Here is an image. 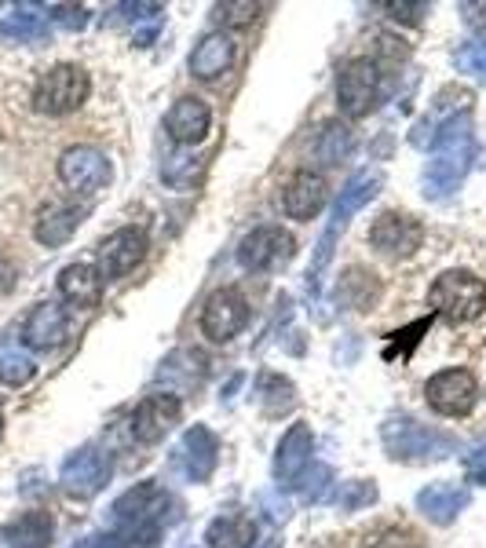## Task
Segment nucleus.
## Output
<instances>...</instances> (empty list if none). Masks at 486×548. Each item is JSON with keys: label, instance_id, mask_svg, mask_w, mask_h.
<instances>
[{"label": "nucleus", "instance_id": "1", "mask_svg": "<svg viewBox=\"0 0 486 548\" xmlns=\"http://www.w3.org/2000/svg\"><path fill=\"white\" fill-rule=\"evenodd\" d=\"M476 143H472V117H450L432 139V161L424 169V194L446 198L450 190L461 187L468 165H472Z\"/></svg>", "mask_w": 486, "mask_h": 548}, {"label": "nucleus", "instance_id": "2", "mask_svg": "<svg viewBox=\"0 0 486 548\" xmlns=\"http://www.w3.org/2000/svg\"><path fill=\"white\" fill-rule=\"evenodd\" d=\"M428 304L450 326H468L486 311V282L472 271H446L435 278Z\"/></svg>", "mask_w": 486, "mask_h": 548}, {"label": "nucleus", "instance_id": "3", "mask_svg": "<svg viewBox=\"0 0 486 548\" xmlns=\"http://www.w3.org/2000/svg\"><path fill=\"white\" fill-rule=\"evenodd\" d=\"M381 435L384 450L395 461H439V457L454 454L457 446L446 432H435V428L410 421V417H391Z\"/></svg>", "mask_w": 486, "mask_h": 548}, {"label": "nucleus", "instance_id": "4", "mask_svg": "<svg viewBox=\"0 0 486 548\" xmlns=\"http://www.w3.org/2000/svg\"><path fill=\"white\" fill-rule=\"evenodd\" d=\"M384 176L377 169H362L355 172L348 183H344V190H340V201H337V209H333V220H329V227L322 231V238H318V256H315V267H311V282H315L318 274H322V267L329 264V256H333V242H337V234L348 227V220L355 216V212L366 205V201L381 190Z\"/></svg>", "mask_w": 486, "mask_h": 548}, {"label": "nucleus", "instance_id": "5", "mask_svg": "<svg viewBox=\"0 0 486 548\" xmlns=\"http://www.w3.org/2000/svg\"><path fill=\"white\" fill-rule=\"evenodd\" d=\"M88 92H92V81H88L85 70L74 63H59L41 74V81L33 88V106L48 117H63L74 114L88 99Z\"/></svg>", "mask_w": 486, "mask_h": 548}, {"label": "nucleus", "instance_id": "6", "mask_svg": "<svg viewBox=\"0 0 486 548\" xmlns=\"http://www.w3.org/2000/svg\"><path fill=\"white\" fill-rule=\"evenodd\" d=\"M381 74L373 59H348L337 77V103L348 117H366L377 106Z\"/></svg>", "mask_w": 486, "mask_h": 548}, {"label": "nucleus", "instance_id": "7", "mask_svg": "<svg viewBox=\"0 0 486 548\" xmlns=\"http://www.w3.org/2000/svg\"><path fill=\"white\" fill-rule=\"evenodd\" d=\"M428 406L443 417H468L476 410V399H479V384L468 369H443L428 380Z\"/></svg>", "mask_w": 486, "mask_h": 548}, {"label": "nucleus", "instance_id": "8", "mask_svg": "<svg viewBox=\"0 0 486 548\" xmlns=\"http://www.w3.org/2000/svg\"><path fill=\"white\" fill-rule=\"evenodd\" d=\"M110 176H114L110 158L99 147H85L81 143V147L63 150V158H59V180L74 194H99L110 183Z\"/></svg>", "mask_w": 486, "mask_h": 548}, {"label": "nucleus", "instance_id": "9", "mask_svg": "<svg viewBox=\"0 0 486 548\" xmlns=\"http://www.w3.org/2000/svg\"><path fill=\"white\" fill-rule=\"evenodd\" d=\"M293 253L296 242L289 231H282V227H256L238 245V264L245 271H275V267H286L293 260Z\"/></svg>", "mask_w": 486, "mask_h": 548}, {"label": "nucleus", "instance_id": "10", "mask_svg": "<svg viewBox=\"0 0 486 548\" xmlns=\"http://www.w3.org/2000/svg\"><path fill=\"white\" fill-rule=\"evenodd\" d=\"M249 322V304L238 289H220L212 293L201 307V333L216 344H227L231 337H238Z\"/></svg>", "mask_w": 486, "mask_h": 548}, {"label": "nucleus", "instance_id": "11", "mask_svg": "<svg viewBox=\"0 0 486 548\" xmlns=\"http://www.w3.org/2000/svg\"><path fill=\"white\" fill-rule=\"evenodd\" d=\"M370 245L384 256H413L424 245V227L410 212H381L370 227Z\"/></svg>", "mask_w": 486, "mask_h": 548}, {"label": "nucleus", "instance_id": "12", "mask_svg": "<svg viewBox=\"0 0 486 548\" xmlns=\"http://www.w3.org/2000/svg\"><path fill=\"white\" fill-rule=\"evenodd\" d=\"M147 256V231L143 227H121L99 245V274L106 282L125 278L128 271H136V264H143Z\"/></svg>", "mask_w": 486, "mask_h": 548}, {"label": "nucleus", "instance_id": "13", "mask_svg": "<svg viewBox=\"0 0 486 548\" xmlns=\"http://www.w3.org/2000/svg\"><path fill=\"white\" fill-rule=\"evenodd\" d=\"M183 417V402L169 391H158V395H147L139 402L136 413H132V435L139 443H158L180 424Z\"/></svg>", "mask_w": 486, "mask_h": 548}, {"label": "nucleus", "instance_id": "14", "mask_svg": "<svg viewBox=\"0 0 486 548\" xmlns=\"http://www.w3.org/2000/svg\"><path fill=\"white\" fill-rule=\"evenodd\" d=\"M106 475H110V461H106V454H99L96 446H81L77 454L66 457L63 464V490L74 497H92L103 490Z\"/></svg>", "mask_w": 486, "mask_h": 548}, {"label": "nucleus", "instance_id": "15", "mask_svg": "<svg viewBox=\"0 0 486 548\" xmlns=\"http://www.w3.org/2000/svg\"><path fill=\"white\" fill-rule=\"evenodd\" d=\"M66 329H70V318L63 307L55 300H44L22 322V344L33 351H55L66 340Z\"/></svg>", "mask_w": 486, "mask_h": 548}, {"label": "nucleus", "instance_id": "16", "mask_svg": "<svg viewBox=\"0 0 486 548\" xmlns=\"http://www.w3.org/2000/svg\"><path fill=\"white\" fill-rule=\"evenodd\" d=\"M311 454H315V435H311V424H304V421L289 424V432L282 435V443H278V457H275L278 483L293 486L296 479L307 472Z\"/></svg>", "mask_w": 486, "mask_h": 548}, {"label": "nucleus", "instance_id": "17", "mask_svg": "<svg viewBox=\"0 0 486 548\" xmlns=\"http://www.w3.org/2000/svg\"><path fill=\"white\" fill-rule=\"evenodd\" d=\"M209 125H212V114L198 95H183V99H176L169 117H165V132H169V139L172 143H180V147L201 143V139L209 136Z\"/></svg>", "mask_w": 486, "mask_h": 548}, {"label": "nucleus", "instance_id": "18", "mask_svg": "<svg viewBox=\"0 0 486 548\" xmlns=\"http://www.w3.org/2000/svg\"><path fill=\"white\" fill-rule=\"evenodd\" d=\"M326 180L311 169H300L282 190V205H286L289 220H315L322 205H326Z\"/></svg>", "mask_w": 486, "mask_h": 548}, {"label": "nucleus", "instance_id": "19", "mask_svg": "<svg viewBox=\"0 0 486 548\" xmlns=\"http://www.w3.org/2000/svg\"><path fill=\"white\" fill-rule=\"evenodd\" d=\"M81 223H85V209H81V205H74V201H52V205H44V209L37 212L33 234H37L41 245L55 249V245L70 242Z\"/></svg>", "mask_w": 486, "mask_h": 548}, {"label": "nucleus", "instance_id": "20", "mask_svg": "<svg viewBox=\"0 0 486 548\" xmlns=\"http://www.w3.org/2000/svg\"><path fill=\"white\" fill-rule=\"evenodd\" d=\"M234 63V41L227 33H205L191 55V74L198 81H216L231 70Z\"/></svg>", "mask_w": 486, "mask_h": 548}, {"label": "nucleus", "instance_id": "21", "mask_svg": "<svg viewBox=\"0 0 486 548\" xmlns=\"http://www.w3.org/2000/svg\"><path fill=\"white\" fill-rule=\"evenodd\" d=\"M59 293L66 304L74 307H96L103 296V274L92 264H70L59 271Z\"/></svg>", "mask_w": 486, "mask_h": 548}, {"label": "nucleus", "instance_id": "22", "mask_svg": "<svg viewBox=\"0 0 486 548\" xmlns=\"http://www.w3.org/2000/svg\"><path fill=\"white\" fill-rule=\"evenodd\" d=\"M183 461H187V475H191L194 483H205L216 468V454H220V443H216V435L205 428V424H194L191 432L183 435V446H180Z\"/></svg>", "mask_w": 486, "mask_h": 548}, {"label": "nucleus", "instance_id": "23", "mask_svg": "<svg viewBox=\"0 0 486 548\" xmlns=\"http://www.w3.org/2000/svg\"><path fill=\"white\" fill-rule=\"evenodd\" d=\"M465 505H468V490H461V486L454 483H432L428 490L417 494V508H421L432 523H439V527L454 523Z\"/></svg>", "mask_w": 486, "mask_h": 548}, {"label": "nucleus", "instance_id": "24", "mask_svg": "<svg viewBox=\"0 0 486 548\" xmlns=\"http://www.w3.org/2000/svg\"><path fill=\"white\" fill-rule=\"evenodd\" d=\"M205 541H209V548H253L256 527L249 516H220L209 523Z\"/></svg>", "mask_w": 486, "mask_h": 548}, {"label": "nucleus", "instance_id": "25", "mask_svg": "<svg viewBox=\"0 0 486 548\" xmlns=\"http://www.w3.org/2000/svg\"><path fill=\"white\" fill-rule=\"evenodd\" d=\"M33 373H37V362L30 359V351L15 337H0V384L22 388L33 380Z\"/></svg>", "mask_w": 486, "mask_h": 548}, {"label": "nucleus", "instance_id": "26", "mask_svg": "<svg viewBox=\"0 0 486 548\" xmlns=\"http://www.w3.org/2000/svg\"><path fill=\"white\" fill-rule=\"evenodd\" d=\"M11 548H48L52 545V516L44 512H26L8 527Z\"/></svg>", "mask_w": 486, "mask_h": 548}, {"label": "nucleus", "instance_id": "27", "mask_svg": "<svg viewBox=\"0 0 486 548\" xmlns=\"http://www.w3.org/2000/svg\"><path fill=\"white\" fill-rule=\"evenodd\" d=\"M337 296L340 304L351 307V311H362V307H370L377 300V282H373V274H366L362 267H351L337 285Z\"/></svg>", "mask_w": 486, "mask_h": 548}, {"label": "nucleus", "instance_id": "28", "mask_svg": "<svg viewBox=\"0 0 486 548\" xmlns=\"http://www.w3.org/2000/svg\"><path fill=\"white\" fill-rule=\"evenodd\" d=\"M260 402H264L267 413H282L296 402V391H293V384H289L286 377L267 373V377L260 380Z\"/></svg>", "mask_w": 486, "mask_h": 548}, {"label": "nucleus", "instance_id": "29", "mask_svg": "<svg viewBox=\"0 0 486 548\" xmlns=\"http://www.w3.org/2000/svg\"><path fill=\"white\" fill-rule=\"evenodd\" d=\"M0 33L4 37H15V41H44V33H48V26H44L41 15H11L8 22H0Z\"/></svg>", "mask_w": 486, "mask_h": 548}, {"label": "nucleus", "instance_id": "30", "mask_svg": "<svg viewBox=\"0 0 486 548\" xmlns=\"http://www.w3.org/2000/svg\"><path fill=\"white\" fill-rule=\"evenodd\" d=\"M377 501V486L373 483H362V479H355V483H344L337 490V505L340 512H355V508H366Z\"/></svg>", "mask_w": 486, "mask_h": 548}, {"label": "nucleus", "instance_id": "31", "mask_svg": "<svg viewBox=\"0 0 486 548\" xmlns=\"http://www.w3.org/2000/svg\"><path fill=\"white\" fill-rule=\"evenodd\" d=\"M457 66H461L465 74H472V77H479V81H486V41L465 44V48L457 52Z\"/></svg>", "mask_w": 486, "mask_h": 548}, {"label": "nucleus", "instance_id": "32", "mask_svg": "<svg viewBox=\"0 0 486 548\" xmlns=\"http://www.w3.org/2000/svg\"><path fill=\"white\" fill-rule=\"evenodd\" d=\"M348 147H351L348 128H340V136H337V128H329V147H322V158H326V165L340 161V154H348Z\"/></svg>", "mask_w": 486, "mask_h": 548}, {"label": "nucleus", "instance_id": "33", "mask_svg": "<svg viewBox=\"0 0 486 548\" xmlns=\"http://www.w3.org/2000/svg\"><path fill=\"white\" fill-rule=\"evenodd\" d=\"M55 22H63V26H70V30H81V26L88 22V11L66 4V8H55Z\"/></svg>", "mask_w": 486, "mask_h": 548}, {"label": "nucleus", "instance_id": "34", "mask_svg": "<svg viewBox=\"0 0 486 548\" xmlns=\"http://www.w3.org/2000/svg\"><path fill=\"white\" fill-rule=\"evenodd\" d=\"M388 11H395V19L417 22L421 15H428V4H388Z\"/></svg>", "mask_w": 486, "mask_h": 548}, {"label": "nucleus", "instance_id": "35", "mask_svg": "<svg viewBox=\"0 0 486 548\" xmlns=\"http://www.w3.org/2000/svg\"><path fill=\"white\" fill-rule=\"evenodd\" d=\"M326 486H329V468H315V486H304V497L307 501H322Z\"/></svg>", "mask_w": 486, "mask_h": 548}, {"label": "nucleus", "instance_id": "36", "mask_svg": "<svg viewBox=\"0 0 486 548\" xmlns=\"http://www.w3.org/2000/svg\"><path fill=\"white\" fill-rule=\"evenodd\" d=\"M468 479L486 486V450H479V454L468 457Z\"/></svg>", "mask_w": 486, "mask_h": 548}, {"label": "nucleus", "instance_id": "37", "mask_svg": "<svg viewBox=\"0 0 486 548\" xmlns=\"http://www.w3.org/2000/svg\"><path fill=\"white\" fill-rule=\"evenodd\" d=\"M461 11H472L468 26H486V4H461Z\"/></svg>", "mask_w": 486, "mask_h": 548}, {"label": "nucleus", "instance_id": "38", "mask_svg": "<svg viewBox=\"0 0 486 548\" xmlns=\"http://www.w3.org/2000/svg\"><path fill=\"white\" fill-rule=\"evenodd\" d=\"M0 548H11V538H8V527H0Z\"/></svg>", "mask_w": 486, "mask_h": 548}, {"label": "nucleus", "instance_id": "39", "mask_svg": "<svg viewBox=\"0 0 486 548\" xmlns=\"http://www.w3.org/2000/svg\"><path fill=\"white\" fill-rule=\"evenodd\" d=\"M0 435H4V413H0Z\"/></svg>", "mask_w": 486, "mask_h": 548}]
</instances>
